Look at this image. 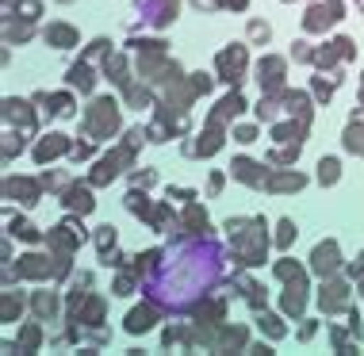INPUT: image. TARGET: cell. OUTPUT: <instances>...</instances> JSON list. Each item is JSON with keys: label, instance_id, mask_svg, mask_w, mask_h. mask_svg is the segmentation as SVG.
Listing matches in <instances>:
<instances>
[{"label": "cell", "instance_id": "cell-22", "mask_svg": "<svg viewBox=\"0 0 364 356\" xmlns=\"http://www.w3.org/2000/svg\"><path fill=\"white\" fill-rule=\"evenodd\" d=\"M100 314H104V299H92V303L85 306L81 322H85V325H100Z\"/></svg>", "mask_w": 364, "mask_h": 356}, {"label": "cell", "instance_id": "cell-5", "mask_svg": "<svg viewBox=\"0 0 364 356\" xmlns=\"http://www.w3.org/2000/svg\"><path fill=\"white\" fill-rule=\"evenodd\" d=\"M338 4H318V8H311L307 12V19H303V27H307V31H322V27H330V23H338Z\"/></svg>", "mask_w": 364, "mask_h": 356}, {"label": "cell", "instance_id": "cell-13", "mask_svg": "<svg viewBox=\"0 0 364 356\" xmlns=\"http://www.w3.org/2000/svg\"><path fill=\"white\" fill-rule=\"evenodd\" d=\"M127 153V150H123ZM123 153H107L100 165H96V173H92V184H107V180H115L119 176V157Z\"/></svg>", "mask_w": 364, "mask_h": 356}, {"label": "cell", "instance_id": "cell-30", "mask_svg": "<svg viewBox=\"0 0 364 356\" xmlns=\"http://www.w3.org/2000/svg\"><path fill=\"white\" fill-rule=\"evenodd\" d=\"M127 207H131L134 215H146V211H150V203H146V195H139V192H131V195H127Z\"/></svg>", "mask_w": 364, "mask_h": 356}, {"label": "cell", "instance_id": "cell-27", "mask_svg": "<svg viewBox=\"0 0 364 356\" xmlns=\"http://www.w3.org/2000/svg\"><path fill=\"white\" fill-rule=\"evenodd\" d=\"M269 35H272L269 23H261V19H253V23H250V38H253V43H269Z\"/></svg>", "mask_w": 364, "mask_h": 356}, {"label": "cell", "instance_id": "cell-35", "mask_svg": "<svg viewBox=\"0 0 364 356\" xmlns=\"http://www.w3.org/2000/svg\"><path fill=\"white\" fill-rule=\"evenodd\" d=\"M54 112H58V115H70V112H73L70 96H54Z\"/></svg>", "mask_w": 364, "mask_h": 356}, {"label": "cell", "instance_id": "cell-6", "mask_svg": "<svg viewBox=\"0 0 364 356\" xmlns=\"http://www.w3.org/2000/svg\"><path fill=\"white\" fill-rule=\"evenodd\" d=\"M43 38L54 46V50H73V46H77V31H73L70 23H50L43 31Z\"/></svg>", "mask_w": 364, "mask_h": 356}, {"label": "cell", "instance_id": "cell-26", "mask_svg": "<svg viewBox=\"0 0 364 356\" xmlns=\"http://www.w3.org/2000/svg\"><path fill=\"white\" fill-rule=\"evenodd\" d=\"M277 245H280V249H288V245H291V237H295V222L291 219H280V226H277Z\"/></svg>", "mask_w": 364, "mask_h": 356}, {"label": "cell", "instance_id": "cell-29", "mask_svg": "<svg viewBox=\"0 0 364 356\" xmlns=\"http://www.w3.org/2000/svg\"><path fill=\"white\" fill-rule=\"evenodd\" d=\"M16 311H23V299L16 303V295L8 291V295H4V322H12V318H16Z\"/></svg>", "mask_w": 364, "mask_h": 356}, {"label": "cell", "instance_id": "cell-24", "mask_svg": "<svg viewBox=\"0 0 364 356\" xmlns=\"http://www.w3.org/2000/svg\"><path fill=\"white\" fill-rule=\"evenodd\" d=\"M277 280H288V284H291V280H299V284H303V272H299V264H291V261H280V264H277Z\"/></svg>", "mask_w": 364, "mask_h": 356}, {"label": "cell", "instance_id": "cell-16", "mask_svg": "<svg viewBox=\"0 0 364 356\" xmlns=\"http://www.w3.org/2000/svg\"><path fill=\"white\" fill-rule=\"evenodd\" d=\"M338 176H341L338 157H322L318 161V184H338Z\"/></svg>", "mask_w": 364, "mask_h": 356}, {"label": "cell", "instance_id": "cell-17", "mask_svg": "<svg viewBox=\"0 0 364 356\" xmlns=\"http://www.w3.org/2000/svg\"><path fill=\"white\" fill-rule=\"evenodd\" d=\"M70 85L81 88V92H88V88H92V69H88L85 62H77V65L70 69Z\"/></svg>", "mask_w": 364, "mask_h": 356}, {"label": "cell", "instance_id": "cell-28", "mask_svg": "<svg viewBox=\"0 0 364 356\" xmlns=\"http://www.w3.org/2000/svg\"><path fill=\"white\" fill-rule=\"evenodd\" d=\"M272 138H277V142H288V138H291V142H295V138H299V126H291V123H280L277 131H272Z\"/></svg>", "mask_w": 364, "mask_h": 356}, {"label": "cell", "instance_id": "cell-20", "mask_svg": "<svg viewBox=\"0 0 364 356\" xmlns=\"http://www.w3.org/2000/svg\"><path fill=\"white\" fill-rule=\"evenodd\" d=\"M4 188H8V195H23V203H35V195H38V188L27 180H8Z\"/></svg>", "mask_w": 364, "mask_h": 356}, {"label": "cell", "instance_id": "cell-18", "mask_svg": "<svg viewBox=\"0 0 364 356\" xmlns=\"http://www.w3.org/2000/svg\"><path fill=\"white\" fill-rule=\"evenodd\" d=\"M54 311H58V299H54L50 291L35 295V314H38V318H43V322H50V318H54Z\"/></svg>", "mask_w": 364, "mask_h": 356}, {"label": "cell", "instance_id": "cell-37", "mask_svg": "<svg viewBox=\"0 0 364 356\" xmlns=\"http://www.w3.org/2000/svg\"><path fill=\"white\" fill-rule=\"evenodd\" d=\"M115 295H131V280H127V276H119V284H115Z\"/></svg>", "mask_w": 364, "mask_h": 356}, {"label": "cell", "instance_id": "cell-8", "mask_svg": "<svg viewBox=\"0 0 364 356\" xmlns=\"http://www.w3.org/2000/svg\"><path fill=\"white\" fill-rule=\"evenodd\" d=\"M157 325V311L154 306H134L131 314H127V333H150Z\"/></svg>", "mask_w": 364, "mask_h": 356}, {"label": "cell", "instance_id": "cell-1", "mask_svg": "<svg viewBox=\"0 0 364 356\" xmlns=\"http://www.w3.org/2000/svg\"><path fill=\"white\" fill-rule=\"evenodd\" d=\"M215 69H219L223 81L238 85L242 73H245V46H242V43H230L226 50H219V58H215Z\"/></svg>", "mask_w": 364, "mask_h": 356}, {"label": "cell", "instance_id": "cell-12", "mask_svg": "<svg viewBox=\"0 0 364 356\" xmlns=\"http://www.w3.org/2000/svg\"><path fill=\"white\" fill-rule=\"evenodd\" d=\"M303 184H307V176H303V173H280V176H272V180H264L269 192H299Z\"/></svg>", "mask_w": 364, "mask_h": 356}, {"label": "cell", "instance_id": "cell-10", "mask_svg": "<svg viewBox=\"0 0 364 356\" xmlns=\"http://www.w3.org/2000/svg\"><path fill=\"white\" fill-rule=\"evenodd\" d=\"M65 146H70V142H65V134H46L43 142L35 146V161H38V165H46L50 157H62V153H65Z\"/></svg>", "mask_w": 364, "mask_h": 356}, {"label": "cell", "instance_id": "cell-31", "mask_svg": "<svg viewBox=\"0 0 364 356\" xmlns=\"http://www.w3.org/2000/svg\"><path fill=\"white\" fill-rule=\"evenodd\" d=\"M19 345H23V349H38V330L35 325H27V330L19 333Z\"/></svg>", "mask_w": 364, "mask_h": 356}, {"label": "cell", "instance_id": "cell-4", "mask_svg": "<svg viewBox=\"0 0 364 356\" xmlns=\"http://www.w3.org/2000/svg\"><path fill=\"white\" fill-rule=\"evenodd\" d=\"M257 81L264 92H277V88L284 85V58H261V65H257Z\"/></svg>", "mask_w": 364, "mask_h": 356}, {"label": "cell", "instance_id": "cell-21", "mask_svg": "<svg viewBox=\"0 0 364 356\" xmlns=\"http://www.w3.org/2000/svg\"><path fill=\"white\" fill-rule=\"evenodd\" d=\"M242 107H245V104H242V96H238V92H234V96H226V100L219 104V112H215V123H219V119H230V115H238Z\"/></svg>", "mask_w": 364, "mask_h": 356}, {"label": "cell", "instance_id": "cell-11", "mask_svg": "<svg viewBox=\"0 0 364 356\" xmlns=\"http://www.w3.org/2000/svg\"><path fill=\"white\" fill-rule=\"evenodd\" d=\"M19 276H27V280H43V276H50V261L38 257V253L19 257Z\"/></svg>", "mask_w": 364, "mask_h": 356}, {"label": "cell", "instance_id": "cell-23", "mask_svg": "<svg viewBox=\"0 0 364 356\" xmlns=\"http://www.w3.org/2000/svg\"><path fill=\"white\" fill-rule=\"evenodd\" d=\"M96 245H100V257H107V249H115V226H100Z\"/></svg>", "mask_w": 364, "mask_h": 356}, {"label": "cell", "instance_id": "cell-39", "mask_svg": "<svg viewBox=\"0 0 364 356\" xmlns=\"http://www.w3.org/2000/svg\"><path fill=\"white\" fill-rule=\"evenodd\" d=\"M219 4H223V8H238V12H242V8L250 4V0H219Z\"/></svg>", "mask_w": 364, "mask_h": 356}, {"label": "cell", "instance_id": "cell-19", "mask_svg": "<svg viewBox=\"0 0 364 356\" xmlns=\"http://www.w3.org/2000/svg\"><path fill=\"white\" fill-rule=\"evenodd\" d=\"M257 325H261V333H269L272 341L284 338V322L277 318V314H257Z\"/></svg>", "mask_w": 364, "mask_h": 356}, {"label": "cell", "instance_id": "cell-34", "mask_svg": "<svg viewBox=\"0 0 364 356\" xmlns=\"http://www.w3.org/2000/svg\"><path fill=\"white\" fill-rule=\"evenodd\" d=\"M19 12H23L27 19H35L38 12H43V8H38V0H19Z\"/></svg>", "mask_w": 364, "mask_h": 356}, {"label": "cell", "instance_id": "cell-32", "mask_svg": "<svg viewBox=\"0 0 364 356\" xmlns=\"http://www.w3.org/2000/svg\"><path fill=\"white\" fill-rule=\"evenodd\" d=\"M295 157H299V142H295V146H288V150H277V153H272V161L288 165V161H295Z\"/></svg>", "mask_w": 364, "mask_h": 356}, {"label": "cell", "instance_id": "cell-3", "mask_svg": "<svg viewBox=\"0 0 364 356\" xmlns=\"http://www.w3.org/2000/svg\"><path fill=\"white\" fill-rule=\"evenodd\" d=\"M234 245H238V253H242L245 264H261V261H264V249H269V237H264V230L253 234V237L234 234Z\"/></svg>", "mask_w": 364, "mask_h": 356}, {"label": "cell", "instance_id": "cell-9", "mask_svg": "<svg viewBox=\"0 0 364 356\" xmlns=\"http://www.w3.org/2000/svg\"><path fill=\"white\" fill-rule=\"evenodd\" d=\"M65 211H81V215H88L96 207V200H92V192H88V188H81V184H70L65 188Z\"/></svg>", "mask_w": 364, "mask_h": 356}, {"label": "cell", "instance_id": "cell-25", "mask_svg": "<svg viewBox=\"0 0 364 356\" xmlns=\"http://www.w3.org/2000/svg\"><path fill=\"white\" fill-rule=\"evenodd\" d=\"M346 150L364 153V131H360V126H349V131H346Z\"/></svg>", "mask_w": 364, "mask_h": 356}, {"label": "cell", "instance_id": "cell-33", "mask_svg": "<svg viewBox=\"0 0 364 356\" xmlns=\"http://www.w3.org/2000/svg\"><path fill=\"white\" fill-rule=\"evenodd\" d=\"M338 46H341V54H346V58L353 54V50H349V38H338ZM326 62H333V50H322V54H318V65H326Z\"/></svg>", "mask_w": 364, "mask_h": 356}, {"label": "cell", "instance_id": "cell-40", "mask_svg": "<svg viewBox=\"0 0 364 356\" xmlns=\"http://www.w3.org/2000/svg\"><path fill=\"white\" fill-rule=\"evenodd\" d=\"M62 4H65V0H62Z\"/></svg>", "mask_w": 364, "mask_h": 356}, {"label": "cell", "instance_id": "cell-38", "mask_svg": "<svg viewBox=\"0 0 364 356\" xmlns=\"http://www.w3.org/2000/svg\"><path fill=\"white\" fill-rule=\"evenodd\" d=\"M349 272H353V276H360V272H364V253H360V257H357V261H353V264H349Z\"/></svg>", "mask_w": 364, "mask_h": 356}, {"label": "cell", "instance_id": "cell-15", "mask_svg": "<svg viewBox=\"0 0 364 356\" xmlns=\"http://www.w3.org/2000/svg\"><path fill=\"white\" fill-rule=\"evenodd\" d=\"M318 303H322V311H341V306H346V288H341V284H330Z\"/></svg>", "mask_w": 364, "mask_h": 356}, {"label": "cell", "instance_id": "cell-2", "mask_svg": "<svg viewBox=\"0 0 364 356\" xmlns=\"http://www.w3.org/2000/svg\"><path fill=\"white\" fill-rule=\"evenodd\" d=\"M311 269L318 272V276H330L341 269V253H338V242H318L314 245V253H311Z\"/></svg>", "mask_w": 364, "mask_h": 356}, {"label": "cell", "instance_id": "cell-7", "mask_svg": "<svg viewBox=\"0 0 364 356\" xmlns=\"http://www.w3.org/2000/svg\"><path fill=\"white\" fill-rule=\"evenodd\" d=\"M92 131L96 134H112L115 131V104L112 100H96L92 104Z\"/></svg>", "mask_w": 364, "mask_h": 356}, {"label": "cell", "instance_id": "cell-14", "mask_svg": "<svg viewBox=\"0 0 364 356\" xmlns=\"http://www.w3.org/2000/svg\"><path fill=\"white\" fill-rule=\"evenodd\" d=\"M230 173L238 176V180H245V184H264V176H257V165L245 161V157H238V161L230 165Z\"/></svg>", "mask_w": 364, "mask_h": 356}, {"label": "cell", "instance_id": "cell-36", "mask_svg": "<svg viewBox=\"0 0 364 356\" xmlns=\"http://www.w3.org/2000/svg\"><path fill=\"white\" fill-rule=\"evenodd\" d=\"M234 138H238V142H253V138H257V131H253V126H238V131H234Z\"/></svg>", "mask_w": 364, "mask_h": 356}]
</instances>
